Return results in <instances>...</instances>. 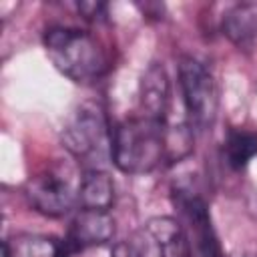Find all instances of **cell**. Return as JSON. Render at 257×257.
I'll return each instance as SVG.
<instances>
[{
	"instance_id": "obj_5",
	"label": "cell",
	"mask_w": 257,
	"mask_h": 257,
	"mask_svg": "<svg viewBox=\"0 0 257 257\" xmlns=\"http://www.w3.org/2000/svg\"><path fill=\"white\" fill-rule=\"evenodd\" d=\"M26 199L30 207L46 217L66 215L78 201L80 181L74 183L72 175L64 167H52L34 175L26 183Z\"/></svg>"
},
{
	"instance_id": "obj_3",
	"label": "cell",
	"mask_w": 257,
	"mask_h": 257,
	"mask_svg": "<svg viewBox=\"0 0 257 257\" xmlns=\"http://www.w3.org/2000/svg\"><path fill=\"white\" fill-rule=\"evenodd\" d=\"M179 84L189 124L199 131L211 128L217 118L219 94L209 68L193 56H183L179 62Z\"/></svg>"
},
{
	"instance_id": "obj_11",
	"label": "cell",
	"mask_w": 257,
	"mask_h": 257,
	"mask_svg": "<svg viewBox=\"0 0 257 257\" xmlns=\"http://www.w3.org/2000/svg\"><path fill=\"white\" fill-rule=\"evenodd\" d=\"M78 203L82 209L108 211L114 203V183L110 175L100 169H88L80 177Z\"/></svg>"
},
{
	"instance_id": "obj_9",
	"label": "cell",
	"mask_w": 257,
	"mask_h": 257,
	"mask_svg": "<svg viewBox=\"0 0 257 257\" xmlns=\"http://www.w3.org/2000/svg\"><path fill=\"white\" fill-rule=\"evenodd\" d=\"M223 34L239 48L253 50L257 42V6L253 4H235L231 6L221 22Z\"/></svg>"
},
{
	"instance_id": "obj_6",
	"label": "cell",
	"mask_w": 257,
	"mask_h": 257,
	"mask_svg": "<svg viewBox=\"0 0 257 257\" xmlns=\"http://www.w3.org/2000/svg\"><path fill=\"white\" fill-rule=\"evenodd\" d=\"M114 235V221L108 211H94V209H80V213L72 219L66 247L70 253L82 251L86 247L102 245L110 241Z\"/></svg>"
},
{
	"instance_id": "obj_12",
	"label": "cell",
	"mask_w": 257,
	"mask_h": 257,
	"mask_svg": "<svg viewBox=\"0 0 257 257\" xmlns=\"http://www.w3.org/2000/svg\"><path fill=\"white\" fill-rule=\"evenodd\" d=\"M147 229L157 241L161 257H191L187 237L175 219L155 217L147 223Z\"/></svg>"
},
{
	"instance_id": "obj_14",
	"label": "cell",
	"mask_w": 257,
	"mask_h": 257,
	"mask_svg": "<svg viewBox=\"0 0 257 257\" xmlns=\"http://www.w3.org/2000/svg\"><path fill=\"white\" fill-rule=\"evenodd\" d=\"M78 12L86 20H92V22L104 20V16H106V4H102V2H80L78 4Z\"/></svg>"
},
{
	"instance_id": "obj_4",
	"label": "cell",
	"mask_w": 257,
	"mask_h": 257,
	"mask_svg": "<svg viewBox=\"0 0 257 257\" xmlns=\"http://www.w3.org/2000/svg\"><path fill=\"white\" fill-rule=\"evenodd\" d=\"M110 137L108 124L104 114L94 104H82L64 124L62 143L68 153L80 161L102 159L104 151H110Z\"/></svg>"
},
{
	"instance_id": "obj_7",
	"label": "cell",
	"mask_w": 257,
	"mask_h": 257,
	"mask_svg": "<svg viewBox=\"0 0 257 257\" xmlns=\"http://www.w3.org/2000/svg\"><path fill=\"white\" fill-rule=\"evenodd\" d=\"M179 205L193 225L199 255L201 257H225L221 243L217 239V233L211 225V217H209L205 201L195 193L179 191Z\"/></svg>"
},
{
	"instance_id": "obj_8",
	"label": "cell",
	"mask_w": 257,
	"mask_h": 257,
	"mask_svg": "<svg viewBox=\"0 0 257 257\" xmlns=\"http://www.w3.org/2000/svg\"><path fill=\"white\" fill-rule=\"evenodd\" d=\"M169 98L171 86L167 72L161 64H151L141 80V106L143 114L157 120H167L169 116Z\"/></svg>"
},
{
	"instance_id": "obj_1",
	"label": "cell",
	"mask_w": 257,
	"mask_h": 257,
	"mask_svg": "<svg viewBox=\"0 0 257 257\" xmlns=\"http://www.w3.org/2000/svg\"><path fill=\"white\" fill-rule=\"evenodd\" d=\"M167 120L145 114L118 122L110 137V159L118 171L143 175L167 163Z\"/></svg>"
},
{
	"instance_id": "obj_15",
	"label": "cell",
	"mask_w": 257,
	"mask_h": 257,
	"mask_svg": "<svg viewBox=\"0 0 257 257\" xmlns=\"http://www.w3.org/2000/svg\"><path fill=\"white\" fill-rule=\"evenodd\" d=\"M110 257H139V255H137V251L133 249V245H131V243L120 241V243H116V245L112 247Z\"/></svg>"
},
{
	"instance_id": "obj_10",
	"label": "cell",
	"mask_w": 257,
	"mask_h": 257,
	"mask_svg": "<svg viewBox=\"0 0 257 257\" xmlns=\"http://www.w3.org/2000/svg\"><path fill=\"white\" fill-rule=\"evenodd\" d=\"M68 253L66 243L46 235L22 233L2 243L4 257H68Z\"/></svg>"
},
{
	"instance_id": "obj_13",
	"label": "cell",
	"mask_w": 257,
	"mask_h": 257,
	"mask_svg": "<svg viewBox=\"0 0 257 257\" xmlns=\"http://www.w3.org/2000/svg\"><path fill=\"white\" fill-rule=\"evenodd\" d=\"M225 161L231 169H245L257 157V133L249 128H231L223 143Z\"/></svg>"
},
{
	"instance_id": "obj_2",
	"label": "cell",
	"mask_w": 257,
	"mask_h": 257,
	"mask_svg": "<svg viewBox=\"0 0 257 257\" xmlns=\"http://www.w3.org/2000/svg\"><path fill=\"white\" fill-rule=\"evenodd\" d=\"M44 48L54 68L78 84H88L108 70V54L86 30L52 26L44 32Z\"/></svg>"
}]
</instances>
